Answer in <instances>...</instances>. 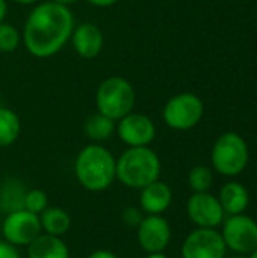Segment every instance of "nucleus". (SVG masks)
<instances>
[{"instance_id":"obj_1","label":"nucleus","mask_w":257,"mask_h":258,"mask_svg":"<svg viewBox=\"0 0 257 258\" xmlns=\"http://www.w3.org/2000/svg\"><path fill=\"white\" fill-rule=\"evenodd\" d=\"M73 30L74 17L70 6L47 0L38 3L29 12L21 41L32 56L47 59L64 48L70 41Z\"/></svg>"},{"instance_id":"obj_2","label":"nucleus","mask_w":257,"mask_h":258,"mask_svg":"<svg viewBox=\"0 0 257 258\" xmlns=\"http://www.w3.org/2000/svg\"><path fill=\"white\" fill-rule=\"evenodd\" d=\"M74 175L89 192H105L117 180V159L100 144L83 147L74 160Z\"/></svg>"},{"instance_id":"obj_3","label":"nucleus","mask_w":257,"mask_h":258,"mask_svg":"<svg viewBox=\"0 0 257 258\" xmlns=\"http://www.w3.org/2000/svg\"><path fill=\"white\" fill-rule=\"evenodd\" d=\"M162 163L150 147H127L117 159V180L130 189H142L159 180Z\"/></svg>"},{"instance_id":"obj_4","label":"nucleus","mask_w":257,"mask_h":258,"mask_svg":"<svg viewBox=\"0 0 257 258\" xmlns=\"http://www.w3.org/2000/svg\"><path fill=\"white\" fill-rule=\"evenodd\" d=\"M136 103V92L133 85L121 77L112 76L105 79L95 92V106L97 112L106 115L115 122L133 112Z\"/></svg>"},{"instance_id":"obj_5","label":"nucleus","mask_w":257,"mask_h":258,"mask_svg":"<svg viewBox=\"0 0 257 258\" xmlns=\"http://www.w3.org/2000/svg\"><path fill=\"white\" fill-rule=\"evenodd\" d=\"M214 169L224 177L241 175L250 162V148L247 141L236 132L223 133L211 151Z\"/></svg>"},{"instance_id":"obj_6","label":"nucleus","mask_w":257,"mask_h":258,"mask_svg":"<svg viewBox=\"0 0 257 258\" xmlns=\"http://www.w3.org/2000/svg\"><path fill=\"white\" fill-rule=\"evenodd\" d=\"M204 115L203 100L192 92H180L173 95L164 106V122L177 132H186L200 124Z\"/></svg>"},{"instance_id":"obj_7","label":"nucleus","mask_w":257,"mask_h":258,"mask_svg":"<svg viewBox=\"0 0 257 258\" xmlns=\"http://www.w3.org/2000/svg\"><path fill=\"white\" fill-rule=\"evenodd\" d=\"M221 236L226 248L235 254L250 255L257 249V221L245 213L233 215L221 224Z\"/></svg>"},{"instance_id":"obj_8","label":"nucleus","mask_w":257,"mask_h":258,"mask_svg":"<svg viewBox=\"0 0 257 258\" xmlns=\"http://www.w3.org/2000/svg\"><path fill=\"white\" fill-rule=\"evenodd\" d=\"M41 222L39 216L33 215L24 209L11 212L2 219V236L3 240L14 246H29L39 234Z\"/></svg>"},{"instance_id":"obj_9","label":"nucleus","mask_w":257,"mask_h":258,"mask_svg":"<svg viewBox=\"0 0 257 258\" xmlns=\"http://www.w3.org/2000/svg\"><path fill=\"white\" fill-rule=\"evenodd\" d=\"M182 258H226L227 248L217 228H195L182 243Z\"/></svg>"},{"instance_id":"obj_10","label":"nucleus","mask_w":257,"mask_h":258,"mask_svg":"<svg viewBox=\"0 0 257 258\" xmlns=\"http://www.w3.org/2000/svg\"><path fill=\"white\" fill-rule=\"evenodd\" d=\"M186 213L197 228H218L226 218L218 197L211 192H192L186 203Z\"/></svg>"},{"instance_id":"obj_11","label":"nucleus","mask_w":257,"mask_h":258,"mask_svg":"<svg viewBox=\"0 0 257 258\" xmlns=\"http://www.w3.org/2000/svg\"><path fill=\"white\" fill-rule=\"evenodd\" d=\"M115 133L127 147H150L156 138V125L150 116L130 112L117 121Z\"/></svg>"},{"instance_id":"obj_12","label":"nucleus","mask_w":257,"mask_h":258,"mask_svg":"<svg viewBox=\"0 0 257 258\" xmlns=\"http://www.w3.org/2000/svg\"><path fill=\"white\" fill-rule=\"evenodd\" d=\"M139 246L147 252H165L171 243V225L162 215H145L136 227Z\"/></svg>"},{"instance_id":"obj_13","label":"nucleus","mask_w":257,"mask_h":258,"mask_svg":"<svg viewBox=\"0 0 257 258\" xmlns=\"http://www.w3.org/2000/svg\"><path fill=\"white\" fill-rule=\"evenodd\" d=\"M74 51L83 59L97 57L105 45V36L94 23H80L74 27L70 38Z\"/></svg>"},{"instance_id":"obj_14","label":"nucleus","mask_w":257,"mask_h":258,"mask_svg":"<svg viewBox=\"0 0 257 258\" xmlns=\"http://www.w3.org/2000/svg\"><path fill=\"white\" fill-rule=\"evenodd\" d=\"M171 203L173 190L161 180H156L141 189L139 209L144 212V215H164L170 209Z\"/></svg>"},{"instance_id":"obj_15","label":"nucleus","mask_w":257,"mask_h":258,"mask_svg":"<svg viewBox=\"0 0 257 258\" xmlns=\"http://www.w3.org/2000/svg\"><path fill=\"white\" fill-rule=\"evenodd\" d=\"M220 204L226 215H241L250 206V194L248 189L239 181H227L223 184L218 194Z\"/></svg>"},{"instance_id":"obj_16","label":"nucleus","mask_w":257,"mask_h":258,"mask_svg":"<svg viewBox=\"0 0 257 258\" xmlns=\"http://www.w3.org/2000/svg\"><path fill=\"white\" fill-rule=\"evenodd\" d=\"M29 258H70V249L62 237L41 233L29 246Z\"/></svg>"},{"instance_id":"obj_17","label":"nucleus","mask_w":257,"mask_h":258,"mask_svg":"<svg viewBox=\"0 0 257 258\" xmlns=\"http://www.w3.org/2000/svg\"><path fill=\"white\" fill-rule=\"evenodd\" d=\"M27 189L20 180L9 178L0 184V210L8 215L24 209V197Z\"/></svg>"},{"instance_id":"obj_18","label":"nucleus","mask_w":257,"mask_h":258,"mask_svg":"<svg viewBox=\"0 0 257 258\" xmlns=\"http://www.w3.org/2000/svg\"><path fill=\"white\" fill-rule=\"evenodd\" d=\"M39 222L42 233L62 237L71 227V216L61 207H47L39 215Z\"/></svg>"},{"instance_id":"obj_19","label":"nucleus","mask_w":257,"mask_h":258,"mask_svg":"<svg viewBox=\"0 0 257 258\" xmlns=\"http://www.w3.org/2000/svg\"><path fill=\"white\" fill-rule=\"evenodd\" d=\"M115 127L117 124L114 119L97 112L85 121V135L94 144H100L103 141H108L115 133Z\"/></svg>"},{"instance_id":"obj_20","label":"nucleus","mask_w":257,"mask_h":258,"mask_svg":"<svg viewBox=\"0 0 257 258\" xmlns=\"http://www.w3.org/2000/svg\"><path fill=\"white\" fill-rule=\"evenodd\" d=\"M21 133L18 115L9 107H0V148L11 147Z\"/></svg>"},{"instance_id":"obj_21","label":"nucleus","mask_w":257,"mask_h":258,"mask_svg":"<svg viewBox=\"0 0 257 258\" xmlns=\"http://www.w3.org/2000/svg\"><path fill=\"white\" fill-rule=\"evenodd\" d=\"M188 184L192 192H209L214 184V172L204 165H197L189 171Z\"/></svg>"},{"instance_id":"obj_22","label":"nucleus","mask_w":257,"mask_h":258,"mask_svg":"<svg viewBox=\"0 0 257 258\" xmlns=\"http://www.w3.org/2000/svg\"><path fill=\"white\" fill-rule=\"evenodd\" d=\"M21 42V33L12 24L3 21L0 23V51L2 53H12L18 48Z\"/></svg>"},{"instance_id":"obj_23","label":"nucleus","mask_w":257,"mask_h":258,"mask_svg":"<svg viewBox=\"0 0 257 258\" xmlns=\"http://www.w3.org/2000/svg\"><path fill=\"white\" fill-rule=\"evenodd\" d=\"M47 207H48V197L44 190L27 189L24 197V210L39 216Z\"/></svg>"},{"instance_id":"obj_24","label":"nucleus","mask_w":257,"mask_h":258,"mask_svg":"<svg viewBox=\"0 0 257 258\" xmlns=\"http://www.w3.org/2000/svg\"><path fill=\"white\" fill-rule=\"evenodd\" d=\"M144 216H145L144 212L139 207H133V206L124 209L123 213H121V218H123L124 224L127 227H132V228H136L141 224V221L144 219Z\"/></svg>"},{"instance_id":"obj_25","label":"nucleus","mask_w":257,"mask_h":258,"mask_svg":"<svg viewBox=\"0 0 257 258\" xmlns=\"http://www.w3.org/2000/svg\"><path fill=\"white\" fill-rule=\"evenodd\" d=\"M0 258H21L18 248L8 243L6 240H0Z\"/></svg>"},{"instance_id":"obj_26","label":"nucleus","mask_w":257,"mask_h":258,"mask_svg":"<svg viewBox=\"0 0 257 258\" xmlns=\"http://www.w3.org/2000/svg\"><path fill=\"white\" fill-rule=\"evenodd\" d=\"M88 258H118L114 252L108 251V249H97L94 252H91Z\"/></svg>"},{"instance_id":"obj_27","label":"nucleus","mask_w":257,"mask_h":258,"mask_svg":"<svg viewBox=\"0 0 257 258\" xmlns=\"http://www.w3.org/2000/svg\"><path fill=\"white\" fill-rule=\"evenodd\" d=\"M86 2L97 8H109V6H114L115 3H118V0H86Z\"/></svg>"},{"instance_id":"obj_28","label":"nucleus","mask_w":257,"mask_h":258,"mask_svg":"<svg viewBox=\"0 0 257 258\" xmlns=\"http://www.w3.org/2000/svg\"><path fill=\"white\" fill-rule=\"evenodd\" d=\"M8 14V2L6 0H0V23L5 21Z\"/></svg>"},{"instance_id":"obj_29","label":"nucleus","mask_w":257,"mask_h":258,"mask_svg":"<svg viewBox=\"0 0 257 258\" xmlns=\"http://www.w3.org/2000/svg\"><path fill=\"white\" fill-rule=\"evenodd\" d=\"M52 2H55V3H59V5L70 6V5H73V3H76V2H79V0H52Z\"/></svg>"},{"instance_id":"obj_30","label":"nucleus","mask_w":257,"mask_h":258,"mask_svg":"<svg viewBox=\"0 0 257 258\" xmlns=\"http://www.w3.org/2000/svg\"><path fill=\"white\" fill-rule=\"evenodd\" d=\"M145 258H168L165 255V252H151L148 254Z\"/></svg>"},{"instance_id":"obj_31","label":"nucleus","mask_w":257,"mask_h":258,"mask_svg":"<svg viewBox=\"0 0 257 258\" xmlns=\"http://www.w3.org/2000/svg\"><path fill=\"white\" fill-rule=\"evenodd\" d=\"M15 3H18V5H24V6H27V5H33V3H36L38 0H14Z\"/></svg>"},{"instance_id":"obj_32","label":"nucleus","mask_w":257,"mask_h":258,"mask_svg":"<svg viewBox=\"0 0 257 258\" xmlns=\"http://www.w3.org/2000/svg\"><path fill=\"white\" fill-rule=\"evenodd\" d=\"M226 258H248V255H245V254H233L232 257H226Z\"/></svg>"},{"instance_id":"obj_33","label":"nucleus","mask_w":257,"mask_h":258,"mask_svg":"<svg viewBox=\"0 0 257 258\" xmlns=\"http://www.w3.org/2000/svg\"><path fill=\"white\" fill-rule=\"evenodd\" d=\"M248 258H257V249H254V251L248 255Z\"/></svg>"},{"instance_id":"obj_34","label":"nucleus","mask_w":257,"mask_h":258,"mask_svg":"<svg viewBox=\"0 0 257 258\" xmlns=\"http://www.w3.org/2000/svg\"><path fill=\"white\" fill-rule=\"evenodd\" d=\"M0 236H2V219H0Z\"/></svg>"}]
</instances>
